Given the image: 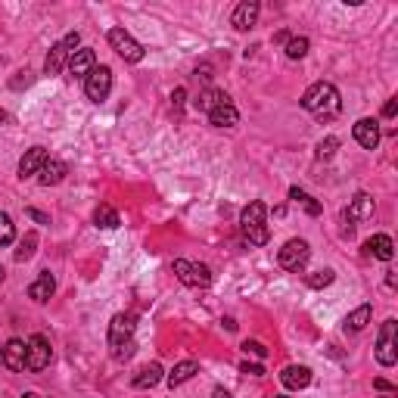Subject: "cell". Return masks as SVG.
Returning a JSON list of instances; mask_svg holds the SVG:
<instances>
[{
  "label": "cell",
  "mask_w": 398,
  "mask_h": 398,
  "mask_svg": "<svg viewBox=\"0 0 398 398\" xmlns=\"http://www.w3.org/2000/svg\"><path fill=\"white\" fill-rule=\"evenodd\" d=\"M6 118H10V115H6L4 109H0V125H6Z\"/></svg>",
  "instance_id": "cell-41"
},
{
  "label": "cell",
  "mask_w": 398,
  "mask_h": 398,
  "mask_svg": "<svg viewBox=\"0 0 398 398\" xmlns=\"http://www.w3.org/2000/svg\"><path fill=\"white\" fill-rule=\"evenodd\" d=\"M197 374H199V364L197 361H181V364H174V367H172V374H165V383L172 389H177V386L187 383V379H193Z\"/></svg>",
  "instance_id": "cell-22"
},
{
  "label": "cell",
  "mask_w": 398,
  "mask_h": 398,
  "mask_svg": "<svg viewBox=\"0 0 398 398\" xmlns=\"http://www.w3.org/2000/svg\"><path fill=\"white\" fill-rule=\"evenodd\" d=\"M240 370H243V374H249V377H261V374H265V367H261V364H249V361H243Z\"/></svg>",
  "instance_id": "cell-34"
},
{
  "label": "cell",
  "mask_w": 398,
  "mask_h": 398,
  "mask_svg": "<svg viewBox=\"0 0 398 398\" xmlns=\"http://www.w3.org/2000/svg\"><path fill=\"white\" fill-rule=\"evenodd\" d=\"M240 231L246 236L249 246H265L271 240V231H268V206L261 199H252L246 209L240 211Z\"/></svg>",
  "instance_id": "cell-3"
},
{
  "label": "cell",
  "mask_w": 398,
  "mask_h": 398,
  "mask_svg": "<svg viewBox=\"0 0 398 398\" xmlns=\"http://www.w3.org/2000/svg\"><path fill=\"white\" fill-rule=\"evenodd\" d=\"M211 398H234V395L227 392V389H221V386H218V389H211Z\"/></svg>",
  "instance_id": "cell-40"
},
{
  "label": "cell",
  "mask_w": 398,
  "mask_h": 398,
  "mask_svg": "<svg viewBox=\"0 0 398 398\" xmlns=\"http://www.w3.org/2000/svg\"><path fill=\"white\" fill-rule=\"evenodd\" d=\"M336 281V274L330 268H324V271H315V274H305V283L311 286V290H324V286H330Z\"/></svg>",
  "instance_id": "cell-28"
},
{
  "label": "cell",
  "mask_w": 398,
  "mask_h": 398,
  "mask_svg": "<svg viewBox=\"0 0 398 398\" xmlns=\"http://www.w3.org/2000/svg\"><path fill=\"white\" fill-rule=\"evenodd\" d=\"M243 352L246 355H256V358H268V349L261 342H256V340H246L243 342Z\"/></svg>",
  "instance_id": "cell-33"
},
{
  "label": "cell",
  "mask_w": 398,
  "mask_h": 398,
  "mask_svg": "<svg viewBox=\"0 0 398 398\" xmlns=\"http://www.w3.org/2000/svg\"><path fill=\"white\" fill-rule=\"evenodd\" d=\"M258 0H243V4H236V10L231 16V25L236 31H249V28H256V22H258Z\"/></svg>",
  "instance_id": "cell-13"
},
{
  "label": "cell",
  "mask_w": 398,
  "mask_h": 398,
  "mask_svg": "<svg viewBox=\"0 0 398 398\" xmlns=\"http://www.w3.org/2000/svg\"><path fill=\"white\" fill-rule=\"evenodd\" d=\"M308 258H311V246L305 240H286L283 249L277 252V261H281L283 271H290V274H302L305 268H308Z\"/></svg>",
  "instance_id": "cell-6"
},
{
  "label": "cell",
  "mask_w": 398,
  "mask_h": 398,
  "mask_svg": "<svg viewBox=\"0 0 398 398\" xmlns=\"http://www.w3.org/2000/svg\"><path fill=\"white\" fill-rule=\"evenodd\" d=\"M78 44H81V35L78 31H69L63 41H56L53 47H50V53H47V59H44V75H59L69 66V59H72V53L78 50Z\"/></svg>",
  "instance_id": "cell-4"
},
{
  "label": "cell",
  "mask_w": 398,
  "mask_h": 398,
  "mask_svg": "<svg viewBox=\"0 0 398 398\" xmlns=\"http://www.w3.org/2000/svg\"><path fill=\"white\" fill-rule=\"evenodd\" d=\"M221 103H231V97H227L224 90H218V88H209V90H202V94L197 97V103H193V106H197L199 112H206V115H209L211 109L221 106Z\"/></svg>",
  "instance_id": "cell-25"
},
{
  "label": "cell",
  "mask_w": 398,
  "mask_h": 398,
  "mask_svg": "<svg viewBox=\"0 0 398 398\" xmlns=\"http://www.w3.org/2000/svg\"><path fill=\"white\" fill-rule=\"evenodd\" d=\"M66 69H69V75H72L75 81H84L90 72L97 69V56H94V50H90V47H78V50L72 53V59H69V66H66Z\"/></svg>",
  "instance_id": "cell-12"
},
{
  "label": "cell",
  "mask_w": 398,
  "mask_h": 398,
  "mask_svg": "<svg viewBox=\"0 0 398 398\" xmlns=\"http://www.w3.org/2000/svg\"><path fill=\"white\" fill-rule=\"evenodd\" d=\"M84 94H88L90 103H103V100L112 94V69H109V66H97V69L84 78Z\"/></svg>",
  "instance_id": "cell-10"
},
{
  "label": "cell",
  "mask_w": 398,
  "mask_h": 398,
  "mask_svg": "<svg viewBox=\"0 0 398 398\" xmlns=\"http://www.w3.org/2000/svg\"><path fill=\"white\" fill-rule=\"evenodd\" d=\"M370 318H374V305H370V302H364V305H358V308L352 311L349 318H345L342 330H345V333H361V330H367Z\"/></svg>",
  "instance_id": "cell-20"
},
{
  "label": "cell",
  "mask_w": 398,
  "mask_h": 398,
  "mask_svg": "<svg viewBox=\"0 0 398 398\" xmlns=\"http://www.w3.org/2000/svg\"><path fill=\"white\" fill-rule=\"evenodd\" d=\"M281 383L286 389H293V392H299V389H308L311 386V370L305 367V364H290V367L281 370Z\"/></svg>",
  "instance_id": "cell-18"
},
{
  "label": "cell",
  "mask_w": 398,
  "mask_h": 398,
  "mask_svg": "<svg viewBox=\"0 0 398 398\" xmlns=\"http://www.w3.org/2000/svg\"><path fill=\"white\" fill-rule=\"evenodd\" d=\"M374 389H379V392H386V395H395V386L389 383V379H374Z\"/></svg>",
  "instance_id": "cell-35"
},
{
  "label": "cell",
  "mask_w": 398,
  "mask_h": 398,
  "mask_svg": "<svg viewBox=\"0 0 398 398\" xmlns=\"http://www.w3.org/2000/svg\"><path fill=\"white\" fill-rule=\"evenodd\" d=\"M134 333H137V318L131 311H118V315L109 320V355L115 361H128L134 352H137V342H134Z\"/></svg>",
  "instance_id": "cell-1"
},
{
  "label": "cell",
  "mask_w": 398,
  "mask_h": 398,
  "mask_svg": "<svg viewBox=\"0 0 398 398\" xmlns=\"http://www.w3.org/2000/svg\"><path fill=\"white\" fill-rule=\"evenodd\" d=\"M184 97H187V90H184V88H177L174 94H172V106H174V109H181V106H184Z\"/></svg>",
  "instance_id": "cell-37"
},
{
  "label": "cell",
  "mask_w": 398,
  "mask_h": 398,
  "mask_svg": "<svg viewBox=\"0 0 398 398\" xmlns=\"http://www.w3.org/2000/svg\"><path fill=\"white\" fill-rule=\"evenodd\" d=\"M50 358H53V349H50L47 336L44 333L28 336V342H25V370L41 374L44 367H50Z\"/></svg>",
  "instance_id": "cell-7"
},
{
  "label": "cell",
  "mask_w": 398,
  "mask_h": 398,
  "mask_svg": "<svg viewBox=\"0 0 398 398\" xmlns=\"http://www.w3.org/2000/svg\"><path fill=\"white\" fill-rule=\"evenodd\" d=\"M209 122L215 125V128H234V125L240 122V112H236L234 103H221L209 112Z\"/></svg>",
  "instance_id": "cell-24"
},
{
  "label": "cell",
  "mask_w": 398,
  "mask_h": 398,
  "mask_svg": "<svg viewBox=\"0 0 398 398\" xmlns=\"http://www.w3.org/2000/svg\"><path fill=\"white\" fill-rule=\"evenodd\" d=\"M35 246H38V234H25L19 249H16V261H28L31 256H35Z\"/></svg>",
  "instance_id": "cell-30"
},
{
  "label": "cell",
  "mask_w": 398,
  "mask_h": 398,
  "mask_svg": "<svg viewBox=\"0 0 398 398\" xmlns=\"http://www.w3.org/2000/svg\"><path fill=\"white\" fill-rule=\"evenodd\" d=\"M22 398H38V392H25Z\"/></svg>",
  "instance_id": "cell-42"
},
{
  "label": "cell",
  "mask_w": 398,
  "mask_h": 398,
  "mask_svg": "<svg viewBox=\"0 0 398 398\" xmlns=\"http://www.w3.org/2000/svg\"><path fill=\"white\" fill-rule=\"evenodd\" d=\"M28 218L31 221H38V224H50V218L44 215V211H38V209H28Z\"/></svg>",
  "instance_id": "cell-38"
},
{
  "label": "cell",
  "mask_w": 398,
  "mask_h": 398,
  "mask_svg": "<svg viewBox=\"0 0 398 398\" xmlns=\"http://www.w3.org/2000/svg\"><path fill=\"white\" fill-rule=\"evenodd\" d=\"M50 159V152L44 147H31L25 150V156L19 159V177L25 181V177H38V172L44 168V162Z\"/></svg>",
  "instance_id": "cell-15"
},
{
  "label": "cell",
  "mask_w": 398,
  "mask_h": 398,
  "mask_svg": "<svg viewBox=\"0 0 398 398\" xmlns=\"http://www.w3.org/2000/svg\"><path fill=\"white\" fill-rule=\"evenodd\" d=\"M336 150H340V140H336V137H324L318 143V159H330Z\"/></svg>",
  "instance_id": "cell-32"
},
{
  "label": "cell",
  "mask_w": 398,
  "mask_h": 398,
  "mask_svg": "<svg viewBox=\"0 0 398 398\" xmlns=\"http://www.w3.org/2000/svg\"><path fill=\"white\" fill-rule=\"evenodd\" d=\"M159 379H165V370H162V364L152 361V364H147V367L137 370V377L131 379V386H134V389H152V386L159 383Z\"/></svg>",
  "instance_id": "cell-23"
},
{
  "label": "cell",
  "mask_w": 398,
  "mask_h": 398,
  "mask_svg": "<svg viewBox=\"0 0 398 398\" xmlns=\"http://www.w3.org/2000/svg\"><path fill=\"white\" fill-rule=\"evenodd\" d=\"M374 355H377V361L383 364V367H395V361H398V324H395V318L383 320Z\"/></svg>",
  "instance_id": "cell-5"
},
{
  "label": "cell",
  "mask_w": 398,
  "mask_h": 398,
  "mask_svg": "<svg viewBox=\"0 0 398 398\" xmlns=\"http://www.w3.org/2000/svg\"><path fill=\"white\" fill-rule=\"evenodd\" d=\"M290 199H295V202H302L305 206V211H308V215H320V202H315L308 197V193L305 190H299V187H290Z\"/></svg>",
  "instance_id": "cell-31"
},
{
  "label": "cell",
  "mask_w": 398,
  "mask_h": 398,
  "mask_svg": "<svg viewBox=\"0 0 398 398\" xmlns=\"http://www.w3.org/2000/svg\"><path fill=\"white\" fill-rule=\"evenodd\" d=\"M174 277L181 281L184 286H193V290H206L211 283V271L206 265H197V261H187V258H174Z\"/></svg>",
  "instance_id": "cell-8"
},
{
  "label": "cell",
  "mask_w": 398,
  "mask_h": 398,
  "mask_svg": "<svg viewBox=\"0 0 398 398\" xmlns=\"http://www.w3.org/2000/svg\"><path fill=\"white\" fill-rule=\"evenodd\" d=\"M53 293H56V277L50 274V271H41L38 281L28 286V299H31V302H38V305L50 302V299H53Z\"/></svg>",
  "instance_id": "cell-17"
},
{
  "label": "cell",
  "mask_w": 398,
  "mask_h": 398,
  "mask_svg": "<svg viewBox=\"0 0 398 398\" xmlns=\"http://www.w3.org/2000/svg\"><path fill=\"white\" fill-rule=\"evenodd\" d=\"M13 240H16V224H13V218L6 215V211H0V249H4V246H13Z\"/></svg>",
  "instance_id": "cell-27"
},
{
  "label": "cell",
  "mask_w": 398,
  "mask_h": 398,
  "mask_svg": "<svg viewBox=\"0 0 398 398\" xmlns=\"http://www.w3.org/2000/svg\"><path fill=\"white\" fill-rule=\"evenodd\" d=\"M94 224L97 227H106V231H115V227L122 224V218H118V211L112 206H106V202H103V206L94 209Z\"/></svg>",
  "instance_id": "cell-26"
},
{
  "label": "cell",
  "mask_w": 398,
  "mask_h": 398,
  "mask_svg": "<svg viewBox=\"0 0 398 398\" xmlns=\"http://www.w3.org/2000/svg\"><path fill=\"white\" fill-rule=\"evenodd\" d=\"M274 398H286V395H274Z\"/></svg>",
  "instance_id": "cell-44"
},
{
  "label": "cell",
  "mask_w": 398,
  "mask_h": 398,
  "mask_svg": "<svg viewBox=\"0 0 398 398\" xmlns=\"http://www.w3.org/2000/svg\"><path fill=\"white\" fill-rule=\"evenodd\" d=\"M392 256H395V243H392V236H386V234H377V236H370V240L364 243V258L392 261Z\"/></svg>",
  "instance_id": "cell-16"
},
{
  "label": "cell",
  "mask_w": 398,
  "mask_h": 398,
  "mask_svg": "<svg viewBox=\"0 0 398 398\" xmlns=\"http://www.w3.org/2000/svg\"><path fill=\"white\" fill-rule=\"evenodd\" d=\"M308 47H311V41L308 38H290V41H286V50H283V53H286V59H302L305 53H308Z\"/></svg>",
  "instance_id": "cell-29"
},
{
  "label": "cell",
  "mask_w": 398,
  "mask_h": 398,
  "mask_svg": "<svg viewBox=\"0 0 398 398\" xmlns=\"http://www.w3.org/2000/svg\"><path fill=\"white\" fill-rule=\"evenodd\" d=\"M302 109L318 118H336L342 109V100H340V90H336V84L330 81H315L308 90L302 94Z\"/></svg>",
  "instance_id": "cell-2"
},
{
  "label": "cell",
  "mask_w": 398,
  "mask_h": 398,
  "mask_svg": "<svg viewBox=\"0 0 398 398\" xmlns=\"http://www.w3.org/2000/svg\"><path fill=\"white\" fill-rule=\"evenodd\" d=\"M4 367L13 370V374L25 370V342L22 340H10L4 345Z\"/></svg>",
  "instance_id": "cell-21"
},
{
  "label": "cell",
  "mask_w": 398,
  "mask_h": 398,
  "mask_svg": "<svg viewBox=\"0 0 398 398\" xmlns=\"http://www.w3.org/2000/svg\"><path fill=\"white\" fill-rule=\"evenodd\" d=\"M352 134H355V140H358L364 150H377L379 147V122L377 118H358Z\"/></svg>",
  "instance_id": "cell-14"
},
{
  "label": "cell",
  "mask_w": 398,
  "mask_h": 398,
  "mask_svg": "<svg viewBox=\"0 0 398 398\" xmlns=\"http://www.w3.org/2000/svg\"><path fill=\"white\" fill-rule=\"evenodd\" d=\"M293 35H290V31H277V35H274V44H283L286 47V41H290Z\"/></svg>",
  "instance_id": "cell-39"
},
{
  "label": "cell",
  "mask_w": 398,
  "mask_h": 398,
  "mask_svg": "<svg viewBox=\"0 0 398 398\" xmlns=\"http://www.w3.org/2000/svg\"><path fill=\"white\" fill-rule=\"evenodd\" d=\"M395 112H398V100L392 97V100H389V103L383 106V118H395Z\"/></svg>",
  "instance_id": "cell-36"
},
{
  "label": "cell",
  "mask_w": 398,
  "mask_h": 398,
  "mask_svg": "<svg viewBox=\"0 0 398 398\" xmlns=\"http://www.w3.org/2000/svg\"><path fill=\"white\" fill-rule=\"evenodd\" d=\"M106 41H109V47H112L115 53L125 59V63H140V59H143V44L134 35H128L125 28H109Z\"/></svg>",
  "instance_id": "cell-9"
},
{
  "label": "cell",
  "mask_w": 398,
  "mask_h": 398,
  "mask_svg": "<svg viewBox=\"0 0 398 398\" xmlns=\"http://www.w3.org/2000/svg\"><path fill=\"white\" fill-rule=\"evenodd\" d=\"M66 174H69L66 162H59V159H47L44 168L38 172V184H41V187H56V184L66 181Z\"/></svg>",
  "instance_id": "cell-19"
},
{
  "label": "cell",
  "mask_w": 398,
  "mask_h": 398,
  "mask_svg": "<svg viewBox=\"0 0 398 398\" xmlns=\"http://www.w3.org/2000/svg\"><path fill=\"white\" fill-rule=\"evenodd\" d=\"M4 277H6V271H4V268H0V283H4Z\"/></svg>",
  "instance_id": "cell-43"
},
{
  "label": "cell",
  "mask_w": 398,
  "mask_h": 398,
  "mask_svg": "<svg viewBox=\"0 0 398 398\" xmlns=\"http://www.w3.org/2000/svg\"><path fill=\"white\" fill-rule=\"evenodd\" d=\"M364 218H374V199L367 193H355L352 206L342 211V221H345V234H355V221H364Z\"/></svg>",
  "instance_id": "cell-11"
}]
</instances>
